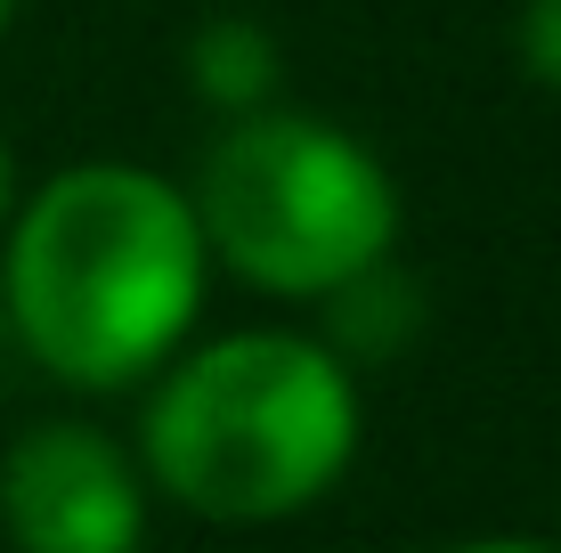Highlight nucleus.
Returning a JSON list of instances; mask_svg holds the SVG:
<instances>
[{
  "mask_svg": "<svg viewBox=\"0 0 561 553\" xmlns=\"http://www.w3.org/2000/svg\"><path fill=\"white\" fill-rule=\"evenodd\" d=\"M0 310L9 342L66 391H139L204 310V228L187 187L139 163H73L16 204Z\"/></svg>",
  "mask_w": 561,
  "mask_h": 553,
  "instance_id": "obj_1",
  "label": "nucleus"
},
{
  "mask_svg": "<svg viewBox=\"0 0 561 553\" xmlns=\"http://www.w3.org/2000/svg\"><path fill=\"white\" fill-rule=\"evenodd\" d=\"M139 472L211 529L294 521L358 456V375L318 334L244 326L147 375Z\"/></svg>",
  "mask_w": 561,
  "mask_h": 553,
  "instance_id": "obj_2",
  "label": "nucleus"
},
{
  "mask_svg": "<svg viewBox=\"0 0 561 553\" xmlns=\"http://www.w3.org/2000/svg\"><path fill=\"white\" fill-rule=\"evenodd\" d=\"M204 253L253 293L325 301L399 244V180L366 139L294 106L228 114L187 180Z\"/></svg>",
  "mask_w": 561,
  "mask_h": 553,
  "instance_id": "obj_3",
  "label": "nucleus"
},
{
  "mask_svg": "<svg viewBox=\"0 0 561 553\" xmlns=\"http://www.w3.org/2000/svg\"><path fill=\"white\" fill-rule=\"evenodd\" d=\"M0 538L16 553H139L147 472L114 431L82 415L16 431L0 456Z\"/></svg>",
  "mask_w": 561,
  "mask_h": 553,
  "instance_id": "obj_4",
  "label": "nucleus"
},
{
  "mask_svg": "<svg viewBox=\"0 0 561 553\" xmlns=\"http://www.w3.org/2000/svg\"><path fill=\"white\" fill-rule=\"evenodd\" d=\"M277 73H285V49L253 16H204V25L187 33V90H196L204 106H220V114L277 106Z\"/></svg>",
  "mask_w": 561,
  "mask_h": 553,
  "instance_id": "obj_5",
  "label": "nucleus"
},
{
  "mask_svg": "<svg viewBox=\"0 0 561 553\" xmlns=\"http://www.w3.org/2000/svg\"><path fill=\"white\" fill-rule=\"evenodd\" d=\"M415 334H423V293H415V277L391 269V253L325 293V334L318 342L342 367H358V358H399Z\"/></svg>",
  "mask_w": 561,
  "mask_h": 553,
  "instance_id": "obj_6",
  "label": "nucleus"
},
{
  "mask_svg": "<svg viewBox=\"0 0 561 553\" xmlns=\"http://www.w3.org/2000/svg\"><path fill=\"white\" fill-rule=\"evenodd\" d=\"M513 49H520V73H529L537 90H553V99H561V0H520Z\"/></svg>",
  "mask_w": 561,
  "mask_h": 553,
  "instance_id": "obj_7",
  "label": "nucleus"
},
{
  "mask_svg": "<svg viewBox=\"0 0 561 553\" xmlns=\"http://www.w3.org/2000/svg\"><path fill=\"white\" fill-rule=\"evenodd\" d=\"M439 553H561V545H537V538H463V545H439Z\"/></svg>",
  "mask_w": 561,
  "mask_h": 553,
  "instance_id": "obj_8",
  "label": "nucleus"
},
{
  "mask_svg": "<svg viewBox=\"0 0 561 553\" xmlns=\"http://www.w3.org/2000/svg\"><path fill=\"white\" fill-rule=\"evenodd\" d=\"M9 204H16V163H9V139H0V220H9Z\"/></svg>",
  "mask_w": 561,
  "mask_h": 553,
  "instance_id": "obj_9",
  "label": "nucleus"
},
{
  "mask_svg": "<svg viewBox=\"0 0 561 553\" xmlns=\"http://www.w3.org/2000/svg\"><path fill=\"white\" fill-rule=\"evenodd\" d=\"M0 358H9V310H0Z\"/></svg>",
  "mask_w": 561,
  "mask_h": 553,
  "instance_id": "obj_10",
  "label": "nucleus"
},
{
  "mask_svg": "<svg viewBox=\"0 0 561 553\" xmlns=\"http://www.w3.org/2000/svg\"><path fill=\"white\" fill-rule=\"evenodd\" d=\"M9 16H16V0H0V33H9Z\"/></svg>",
  "mask_w": 561,
  "mask_h": 553,
  "instance_id": "obj_11",
  "label": "nucleus"
}]
</instances>
